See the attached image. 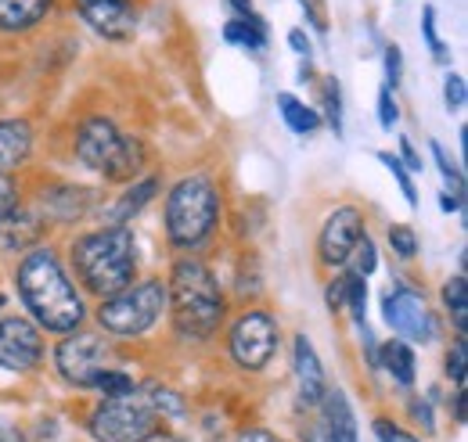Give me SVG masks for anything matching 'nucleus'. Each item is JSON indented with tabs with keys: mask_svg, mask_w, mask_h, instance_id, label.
Returning a JSON list of instances; mask_svg holds the SVG:
<instances>
[{
	"mask_svg": "<svg viewBox=\"0 0 468 442\" xmlns=\"http://www.w3.org/2000/svg\"><path fill=\"white\" fill-rule=\"evenodd\" d=\"M375 159H378L382 166H386V169H389V173H393V180H397V187H400V195H404V202H408L410 209H414V205H418V187H414V176H410L408 169L400 166V159H397L393 152H378Z\"/></svg>",
	"mask_w": 468,
	"mask_h": 442,
	"instance_id": "35",
	"label": "nucleus"
},
{
	"mask_svg": "<svg viewBox=\"0 0 468 442\" xmlns=\"http://www.w3.org/2000/svg\"><path fill=\"white\" fill-rule=\"evenodd\" d=\"M386 245H389V252H393L400 263H414L418 252H421L418 230H414L410 223H389V226H386Z\"/></svg>",
	"mask_w": 468,
	"mask_h": 442,
	"instance_id": "28",
	"label": "nucleus"
},
{
	"mask_svg": "<svg viewBox=\"0 0 468 442\" xmlns=\"http://www.w3.org/2000/svg\"><path fill=\"white\" fill-rule=\"evenodd\" d=\"M346 313L353 317V324H367V280L346 270Z\"/></svg>",
	"mask_w": 468,
	"mask_h": 442,
	"instance_id": "33",
	"label": "nucleus"
},
{
	"mask_svg": "<svg viewBox=\"0 0 468 442\" xmlns=\"http://www.w3.org/2000/svg\"><path fill=\"white\" fill-rule=\"evenodd\" d=\"M65 4L80 26H87L101 44H112V47L133 44L144 22L141 0H65Z\"/></svg>",
	"mask_w": 468,
	"mask_h": 442,
	"instance_id": "11",
	"label": "nucleus"
},
{
	"mask_svg": "<svg viewBox=\"0 0 468 442\" xmlns=\"http://www.w3.org/2000/svg\"><path fill=\"white\" fill-rule=\"evenodd\" d=\"M228 216L224 187L213 173L195 169L176 176L163 198V237L174 256H202Z\"/></svg>",
	"mask_w": 468,
	"mask_h": 442,
	"instance_id": "4",
	"label": "nucleus"
},
{
	"mask_svg": "<svg viewBox=\"0 0 468 442\" xmlns=\"http://www.w3.org/2000/svg\"><path fill=\"white\" fill-rule=\"evenodd\" d=\"M274 105H278V115H282L285 130H292L295 137H310V133H317L324 126L321 111L314 109V105H306V101H299L292 90H278Z\"/></svg>",
	"mask_w": 468,
	"mask_h": 442,
	"instance_id": "23",
	"label": "nucleus"
},
{
	"mask_svg": "<svg viewBox=\"0 0 468 442\" xmlns=\"http://www.w3.org/2000/svg\"><path fill=\"white\" fill-rule=\"evenodd\" d=\"M37 152V130L22 115H4L0 119V173L18 176L22 169L33 163Z\"/></svg>",
	"mask_w": 468,
	"mask_h": 442,
	"instance_id": "18",
	"label": "nucleus"
},
{
	"mask_svg": "<svg viewBox=\"0 0 468 442\" xmlns=\"http://www.w3.org/2000/svg\"><path fill=\"white\" fill-rule=\"evenodd\" d=\"M408 410H410V417L421 425V432H425V436H432V432H436V421H432V403H429V399H418V395H414V399L408 403Z\"/></svg>",
	"mask_w": 468,
	"mask_h": 442,
	"instance_id": "43",
	"label": "nucleus"
},
{
	"mask_svg": "<svg viewBox=\"0 0 468 442\" xmlns=\"http://www.w3.org/2000/svg\"><path fill=\"white\" fill-rule=\"evenodd\" d=\"M314 79H317L314 61H303V65H299V72H295V83H314Z\"/></svg>",
	"mask_w": 468,
	"mask_h": 442,
	"instance_id": "50",
	"label": "nucleus"
},
{
	"mask_svg": "<svg viewBox=\"0 0 468 442\" xmlns=\"http://www.w3.org/2000/svg\"><path fill=\"white\" fill-rule=\"evenodd\" d=\"M87 392H98L101 399H122V395H133L137 392V382L130 378V371H122V367H105V371H98L94 378H90V385Z\"/></svg>",
	"mask_w": 468,
	"mask_h": 442,
	"instance_id": "27",
	"label": "nucleus"
},
{
	"mask_svg": "<svg viewBox=\"0 0 468 442\" xmlns=\"http://www.w3.org/2000/svg\"><path fill=\"white\" fill-rule=\"evenodd\" d=\"M421 40H425V47H429V55H432L436 65L451 68V47L443 44V37L436 29V4H425L421 7Z\"/></svg>",
	"mask_w": 468,
	"mask_h": 442,
	"instance_id": "30",
	"label": "nucleus"
},
{
	"mask_svg": "<svg viewBox=\"0 0 468 442\" xmlns=\"http://www.w3.org/2000/svg\"><path fill=\"white\" fill-rule=\"evenodd\" d=\"M72 159L87 173L101 176L105 184L126 187L137 176H144L152 152L141 133H130L112 115L94 111V115H83L72 130Z\"/></svg>",
	"mask_w": 468,
	"mask_h": 442,
	"instance_id": "5",
	"label": "nucleus"
},
{
	"mask_svg": "<svg viewBox=\"0 0 468 442\" xmlns=\"http://www.w3.org/2000/svg\"><path fill=\"white\" fill-rule=\"evenodd\" d=\"M234 442H285L282 436H274L271 428H245Z\"/></svg>",
	"mask_w": 468,
	"mask_h": 442,
	"instance_id": "46",
	"label": "nucleus"
},
{
	"mask_svg": "<svg viewBox=\"0 0 468 442\" xmlns=\"http://www.w3.org/2000/svg\"><path fill=\"white\" fill-rule=\"evenodd\" d=\"M324 302L332 313H346V270H339L324 284Z\"/></svg>",
	"mask_w": 468,
	"mask_h": 442,
	"instance_id": "40",
	"label": "nucleus"
},
{
	"mask_svg": "<svg viewBox=\"0 0 468 442\" xmlns=\"http://www.w3.org/2000/svg\"><path fill=\"white\" fill-rule=\"evenodd\" d=\"M364 234H367V216H364V209L353 205V202L335 205V209L324 216L321 230H317V241H314V259H317V267H321L324 274L346 270L353 248L360 245Z\"/></svg>",
	"mask_w": 468,
	"mask_h": 442,
	"instance_id": "12",
	"label": "nucleus"
},
{
	"mask_svg": "<svg viewBox=\"0 0 468 442\" xmlns=\"http://www.w3.org/2000/svg\"><path fill=\"white\" fill-rule=\"evenodd\" d=\"M371 432H375L378 442H421L414 432H408L404 425H397L393 417H375V421H371Z\"/></svg>",
	"mask_w": 468,
	"mask_h": 442,
	"instance_id": "39",
	"label": "nucleus"
},
{
	"mask_svg": "<svg viewBox=\"0 0 468 442\" xmlns=\"http://www.w3.org/2000/svg\"><path fill=\"white\" fill-rule=\"evenodd\" d=\"M382 72H386V87L397 94L400 90V83H404V51H400V44H382Z\"/></svg>",
	"mask_w": 468,
	"mask_h": 442,
	"instance_id": "36",
	"label": "nucleus"
},
{
	"mask_svg": "<svg viewBox=\"0 0 468 442\" xmlns=\"http://www.w3.org/2000/svg\"><path fill=\"white\" fill-rule=\"evenodd\" d=\"M440 302H443V313L451 317V328L454 334H468V277L465 274H451L440 288Z\"/></svg>",
	"mask_w": 468,
	"mask_h": 442,
	"instance_id": "25",
	"label": "nucleus"
},
{
	"mask_svg": "<svg viewBox=\"0 0 468 442\" xmlns=\"http://www.w3.org/2000/svg\"><path fill=\"white\" fill-rule=\"evenodd\" d=\"M443 371L454 388H465L468 382V334H454L447 353H443Z\"/></svg>",
	"mask_w": 468,
	"mask_h": 442,
	"instance_id": "29",
	"label": "nucleus"
},
{
	"mask_svg": "<svg viewBox=\"0 0 468 442\" xmlns=\"http://www.w3.org/2000/svg\"><path fill=\"white\" fill-rule=\"evenodd\" d=\"M321 406H324L328 442H360V436H356V417H353V406H350V399H346L343 388L328 385L324 399H321Z\"/></svg>",
	"mask_w": 468,
	"mask_h": 442,
	"instance_id": "22",
	"label": "nucleus"
},
{
	"mask_svg": "<svg viewBox=\"0 0 468 442\" xmlns=\"http://www.w3.org/2000/svg\"><path fill=\"white\" fill-rule=\"evenodd\" d=\"M65 263H69V274L76 277L80 291L101 302L137 280V267H141L137 234L133 226H109V223L80 230L65 245Z\"/></svg>",
	"mask_w": 468,
	"mask_h": 442,
	"instance_id": "3",
	"label": "nucleus"
},
{
	"mask_svg": "<svg viewBox=\"0 0 468 442\" xmlns=\"http://www.w3.org/2000/svg\"><path fill=\"white\" fill-rule=\"evenodd\" d=\"M346 270H350V274H356V277H364V280L378 270V245L371 241V234H364V237H360V245L353 248Z\"/></svg>",
	"mask_w": 468,
	"mask_h": 442,
	"instance_id": "34",
	"label": "nucleus"
},
{
	"mask_svg": "<svg viewBox=\"0 0 468 442\" xmlns=\"http://www.w3.org/2000/svg\"><path fill=\"white\" fill-rule=\"evenodd\" d=\"M4 310H7V295L0 291V313H4Z\"/></svg>",
	"mask_w": 468,
	"mask_h": 442,
	"instance_id": "51",
	"label": "nucleus"
},
{
	"mask_svg": "<svg viewBox=\"0 0 468 442\" xmlns=\"http://www.w3.org/2000/svg\"><path fill=\"white\" fill-rule=\"evenodd\" d=\"M317 87H321V119L328 122V130L335 133V137H343L346 130V115H343V83L335 79V76H321L317 79Z\"/></svg>",
	"mask_w": 468,
	"mask_h": 442,
	"instance_id": "26",
	"label": "nucleus"
},
{
	"mask_svg": "<svg viewBox=\"0 0 468 442\" xmlns=\"http://www.w3.org/2000/svg\"><path fill=\"white\" fill-rule=\"evenodd\" d=\"M382 321L393 338H404L408 345H432L440 338V313L432 310L429 295L408 280H393L382 291Z\"/></svg>",
	"mask_w": 468,
	"mask_h": 442,
	"instance_id": "9",
	"label": "nucleus"
},
{
	"mask_svg": "<svg viewBox=\"0 0 468 442\" xmlns=\"http://www.w3.org/2000/svg\"><path fill=\"white\" fill-rule=\"evenodd\" d=\"M468 101V83L462 72H447L443 76V105L447 111H462Z\"/></svg>",
	"mask_w": 468,
	"mask_h": 442,
	"instance_id": "38",
	"label": "nucleus"
},
{
	"mask_svg": "<svg viewBox=\"0 0 468 442\" xmlns=\"http://www.w3.org/2000/svg\"><path fill=\"white\" fill-rule=\"evenodd\" d=\"M429 155L436 159V169L443 173V184H447V191H454V195H465V173H462V163L443 148V141H429Z\"/></svg>",
	"mask_w": 468,
	"mask_h": 442,
	"instance_id": "31",
	"label": "nucleus"
},
{
	"mask_svg": "<svg viewBox=\"0 0 468 442\" xmlns=\"http://www.w3.org/2000/svg\"><path fill=\"white\" fill-rule=\"evenodd\" d=\"M285 40H289V47H292L303 61H310V58H314V37H310V29H306V26H292Z\"/></svg>",
	"mask_w": 468,
	"mask_h": 442,
	"instance_id": "41",
	"label": "nucleus"
},
{
	"mask_svg": "<svg viewBox=\"0 0 468 442\" xmlns=\"http://www.w3.org/2000/svg\"><path fill=\"white\" fill-rule=\"evenodd\" d=\"M451 410H454V421L465 425L468 410H465V388H454V399H451Z\"/></svg>",
	"mask_w": 468,
	"mask_h": 442,
	"instance_id": "47",
	"label": "nucleus"
},
{
	"mask_svg": "<svg viewBox=\"0 0 468 442\" xmlns=\"http://www.w3.org/2000/svg\"><path fill=\"white\" fill-rule=\"evenodd\" d=\"M440 209L451 216V213H465V195H454V191H440Z\"/></svg>",
	"mask_w": 468,
	"mask_h": 442,
	"instance_id": "45",
	"label": "nucleus"
},
{
	"mask_svg": "<svg viewBox=\"0 0 468 442\" xmlns=\"http://www.w3.org/2000/svg\"><path fill=\"white\" fill-rule=\"evenodd\" d=\"M44 241H51V226L40 220L29 205H22L15 216H7V220L0 223V248L11 252L15 259H18L22 252L44 245Z\"/></svg>",
	"mask_w": 468,
	"mask_h": 442,
	"instance_id": "19",
	"label": "nucleus"
},
{
	"mask_svg": "<svg viewBox=\"0 0 468 442\" xmlns=\"http://www.w3.org/2000/svg\"><path fill=\"white\" fill-rule=\"evenodd\" d=\"M137 392H141V399L152 406V414H155L159 421H180V417L187 414L184 392L174 385H166V382H144V385H137Z\"/></svg>",
	"mask_w": 468,
	"mask_h": 442,
	"instance_id": "24",
	"label": "nucleus"
},
{
	"mask_svg": "<svg viewBox=\"0 0 468 442\" xmlns=\"http://www.w3.org/2000/svg\"><path fill=\"white\" fill-rule=\"evenodd\" d=\"M11 288L22 302V313L51 338L80 332L90 321L87 295L80 291L76 277L69 274L65 252L55 241H44L15 259Z\"/></svg>",
	"mask_w": 468,
	"mask_h": 442,
	"instance_id": "1",
	"label": "nucleus"
},
{
	"mask_svg": "<svg viewBox=\"0 0 468 442\" xmlns=\"http://www.w3.org/2000/svg\"><path fill=\"white\" fill-rule=\"evenodd\" d=\"M228 4V11H231L234 18H245V15H252L256 11V4L252 0H224Z\"/></svg>",
	"mask_w": 468,
	"mask_h": 442,
	"instance_id": "48",
	"label": "nucleus"
},
{
	"mask_svg": "<svg viewBox=\"0 0 468 442\" xmlns=\"http://www.w3.org/2000/svg\"><path fill=\"white\" fill-rule=\"evenodd\" d=\"M299 7H303V15H306L310 29H314V33H321V37H328V18H324L321 0H299Z\"/></svg>",
	"mask_w": 468,
	"mask_h": 442,
	"instance_id": "44",
	"label": "nucleus"
},
{
	"mask_svg": "<svg viewBox=\"0 0 468 442\" xmlns=\"http://www.w3.org/2000/svg\"><path fill=\"white\" fill-rule=\"evenodd\" d=\"M0 442H26V436L15 428V425H7V421H0Z\"/></svg>",
	"mask_w": 468,
	"mask_h": 442,
	"instance_id": "49",
	"label": "nucleus"
},
{
	"mask_svg": "<svg viewBox=\"0 0 468 442\" xmlns=\"http://www.w3.org/2000/svg\"><path fill=\"white\" fill-rule=\"evenodd\" d=\"M65 11V0H0V37L18 40L51 26Z\"/></svg>",
	"mask_w": 468,
	"mask_h": 442,
	"instance_id": "16",
	"label": "nucleus"
},
{
	"mask_svg": "<svg viewBox=\"0 0 468 442\" xmlns=\"http://www.w3.org/2000/svg\"><path fill=\"white\" fill-rule=\"evenodd\" d=\"M224 349L234 371L263 374L282 349V321L263 306H245L224 324Z\"/></svg>",
	"mask_w": 468,
	"mask_h": 442,
	"instance_id": "7",
	"label": "nucleus"
},
{
	"mask_svg": "<svg viewBox=\"0 0 468 442\" xmlns=\"http://www.w3.org/2000/svg\"><path fill=\"white\" fill-rule=\"evenodd\" d=\"M166 280V317L184 345H209L228 324V291L202 256H174Z\"/></svg>",
	"mask_w": 468,
	"mask_h": 442,
	"instance_id": "2",
	"label": "nucleus"
},
{
	"mask_svg": "<svg viewBox=\"0 0 468 442\" xmlns=\"http://www.w3.org/2000/svg\"><path fill=\"white\" fill-rule=\"evenodd\" d=\"M163 187H166L163 173H144L133 184H126L109 205H101L98 216H101V223H109V226H133V220L163 195Z\"/></svg>",
	"mask_w": 468,
	"mask_h": 442,
	"instance_id": "15",
	"label": "nucleus"
},
{
	"mask_svg": "<svg viewBox=\"0 0 468 442\" xmlns=\"http://www.w3.org/2000/svg\"><path fill=\"white\" fill-rule=\"evenodd\" d=\"M26 198H29L26 180L11 176V173H0V223L7 220V216H15L26 205Z\"/></svg>",
	"mask_w": 468,
	"mask_h": 442,
	"instance_id": "32",
	"label": "nucleus"
},
{
	"mask_svg": "<svg viewBox=\"0 0 468 442\" xmlns=\"http://www.w3.org/2000/svg\"><path fill=\"white\" fill-rule=\"evenodd\" d=\"M163 432V421L141 399V392L122 399H101L87 414V436L94 442H148Z\"/></svg>",
	"mask_w": 468,
	"mask_h": 442,
	"instance_id": "8",
	"label": "nucleus"
},
{
	"mask_svg": "<svg viewBox=\"0 0 468 442\" xmlns=\"http://www.w3.org/2000/svg\"><path fill=\"white\" fill-rule=\"evenodd\" d=\"M220 37H224V44L241 47L249 55H267V47H271V26H267V18L260 11H252L245 18H234V15L224 18Z\"/></svg>",
	"mask_w": 468,
	"mask_h": 442,
	"instance_id": "20",
	"label": "nucleus"
},
{
	"mask_svg": "<svg viewBox=\"0 0 468 442\" xmlns=\"http://www.w3.org/2000/svg\"><path fill=\"white\" fill-rule=\"evenodd\" d=\"M397 159H400V166L408 169L410 176H414V173H425V159H421V152L410 144V137H404V133H400V152H397Z\"/></svg>",
	"mask_w": 468,
	"mask_h": 442,
	"instance_id": "42",
	"label": "nucleus"
},
{
	"mask_svg": "<svg viewBox=\"0 0 468 442\" xmlns=\"http://www.w3.org/2000/svg\"><path fill=\"white\" fill-rule=\"evenodd\" d=\"M48 363V334L26 313H0V371L37 374Z\"/></svg>",
	"mask_w": 468,
	"mask_h": 442,
	"instance_id": "13",
	"label": "nucleus"
},
{
	"mask_svg": "<svg viewBox=\"0 0 468 442\" xmlns=\"http://www.w3.org/2000/svg\"><path fill=\"white\" fill-rule=\"evenodd\" d=\"M378 371H386V374L393 378V385L414 388V378H418V356H414V345H408L404 338L378 342Z\"/></svg>",
	"mask_w": 468,
	"mask_h": 442,
	"instance_id": "21",
	"label": "nucleus"
},
{
	"mask_svg": "<svg viewBox=\"0 0 468 442\" xmlns=\"http://www.w3.org/2000/svg\"><path fill=\"white\" fill-rule=\"evenodd\" d=\"M292 378L295 392H299V403L321 406V399L328 392V374H324V363L317 356V345L310 342L306 332L292 334Z\"/></svg>",
	"mask_w": 468,
	"mask_h": 442,
	"instance_id": "17",
	"label": "nucleus"
},
{
	"mask_svg": "<svg viewBox=\"0 0 468 442\" xmlns=\"http://www.w3.org/2000/svg\"><path fill=\"white\" fill-rule=\"evenodd\" d=\"M166 317V280L163 277H137L130 288L101 299L90 310L98 332L112 342H141L155 332Z\"/></svg>",
	"mask_w": 468,
	"mask_h": 442,
	"instance_id": "6",
	"label": "nucleus"
},
{
	"mask_svg": "<svg viewBox=\"0 0 468 442\" xmlns=\"http://www.w3.org/2000/svg\"><path fill=\"white\" fill-rule=\"evenodd\" d=\"M375 115H378V126H382V130H389V133L400 126V105H397V94H393L386 83L378 87V98H375Z\"/></svg>",
	"mask_w": 468,
	"mask_h": 442,
	"instance_id": "37",
	"label": "nucleus"
},
{
	"mask_svg": "<svg viewBox=\"0 0 468 442\" xmlns=\"http://www.w3.org/2000/svg\"><path fill=\"white\" fill-rule=\"evenodd\" d=\"M48 226L55 223H83L87 216L98 213V191L87 184H44L33 191V205H29Z\"/></svg>",
	"mask_w": 468,
	"mask_h": 442,
	"instance_id": "14",
	"label": "nucleus"
},
{
	"mask_svg": "<svg viewBox=\"0 0 468 442\" xmlns=\"http://www.w3.org/2000/svg\"><path fill=\"white\" fill-rule=\"evenodd\" d=\"M112 360H116V342L105 338L98 328L94 332L80 328L72 334H61L51 349V363L69 388H87L98 371L112 367Z\"/></svg>",
	"mask_w": 468,
	"mask_h": 442,
	"instance_id": "10",
	"label": "nucleus"
}]
</instances>
